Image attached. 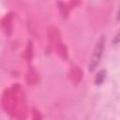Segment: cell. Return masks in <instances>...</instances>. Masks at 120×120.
<instances>
[{"instance_id": "obj_1", "label": "cell", "mask_w": 120, "mask_h": 120, "mask_svg": "<svg viewBox=\"0 0 120 120\" xmlns=\"http://www.w3.org/2000/svg\"><path fill=\"white\" fill-rule=\"evenodd\" d=\"M104 45H105V38L103 36H101L96 43V46L93 50V53H92V56H91V59L88 65V70L90 72H93L96 69V68L98 66L102 53H103Z\"/></svg>"}, {"instance_id": "obj_2", "label": "cell", "mask_w": 120, "mask_h": 120, "mask_svg": "<svg viewBox=\"0 0 120 120\" xmlns=\"http://www.w3.org/2000/svg\"><path fill=\"white\" fill-rule=\"evenodd\" d=\"M106 74H107V72L104 69H101V70L98 71V73H97V75L95 77V84L96 85L102 84V82H104V80L106 78Z\"/></svg>"}, {"instance_id": "obj_3", "label": "cell", "mask_w": 120, "mask_h": 120, "mask_svg": "<svg viewBox=\"0 0 120 120\" xmlns=\"http://www.w3.org/2000/svg\"><path fill=\"white\" fill-rule=\"evenodd\" d=\"M112 43L113 44H119L120 43V31L115 35V37L113 38V40H112Z\"/></svg>"}, {"instance_id": "obj_4", "label": "cell", "mask_w": 120, "mask_h": 120, "mask_svg": "<svg viewBox=\"0 0 120 120\" xmlns=\"http://www.w3.org/2000/svg\"><path fill=\"white\" fill-rule=\"evenodd\" d=\"M116 21H120V7H119V9H118L117 14H116Z\"/></svg>"}]
</instances>
